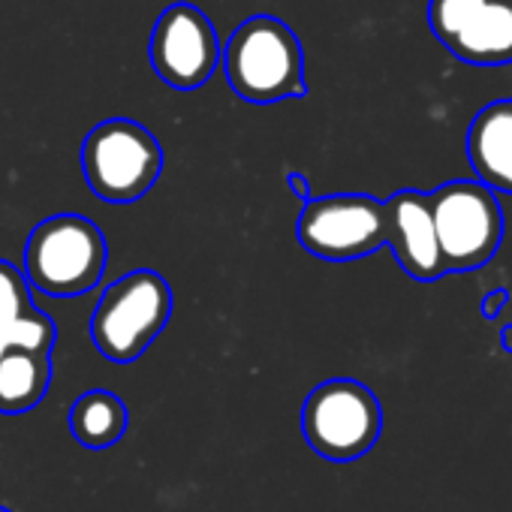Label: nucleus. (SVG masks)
<instances>
[{"label":"nucleus","instance_id":"1","mask_svg":"<svg viewBox=\"0 0 512 512\" xmlns=\"http://www.w3.org/2000/svg\"><path fill=\"white\" fill-rule=\"evenodd\" d=\"M232 91L250 103H281L305 94V55L296 31L275 16L244 19L223 49Z\"/></svg>","mask_w":512,"mask_h":512},{"label":"nucleus","instance_id":"2","mask_svg":"<svg viewBox=\"0 0 512 512\" xmlns=\"http://www.w3.org/2000/svg\"><path fill=\"white\" fill-rule=\"evenodd\" d=\"M109 263L100 226L82 214H55L34 226L25 244V278L52 299L91 293Z\"/></svg>","mask_w":512,"mask_h":512},{"label":"nucleus","instance_id":"3","mask_svg":"<svg viewBox=\"0 0 512 512\" xmlns=\"http://www.w3.org/2000/svg\"><path fill=\"white\" fill-rule=\"evenodd\" d=\"M172 308L169 284L151 269H136L100 296L91 317V341L109 362L127 365L160 338Z\"/></svg>","mask_w":512,"mask_h":512},{"label":"nucleus","instance_id":"4","mask_svg":"<svg viewBox=\"0 0 512 512\" xmlns=\"http://www.w3.org/2000/svg\"><path fill=\"white\" fill-rule=\"evenodd\" d=\"M82 169L94 196L112 205H127L157 184L163 172V148L148 127L130 118H109L85 136Z\"/></svg>","mask_w":512,"mask_h":512},{"label":"nucleus","instance_id":"5","mask_svg":"<svg viewBox=\"0 0 512 512\" xmlns=\"http://www.w3.org/2000/svg\"><path fill=\"white\" fill-rule=\"evenodd\" d=\"M302 431L317 455L335 464H350L380 440L383 407L365 383L335 377L311 389L305 398Z\"/></svg>","mask_w":512,"mask_h":512},{"label":"nucleus","instance_id":"6","mask_svg":"<svg viewBox=\"0 0 512 512\" xmlns=\"http://www.w3.org/2000/svg\"><path fill=\"white\" fill-rule=\"evenodd\" d=\"M428 205L446 272H473L497 253L503 208L494 190L479 181H449L428 193Z\"/></svg>","mask_w":512,"mask_h":512},{"label":"nucleus","instance_id":"7","mask_svg":"<svg viewBox=\"0 0 512 512\" xmlns=\"http://www.w3.org/2000/svg\"><path fill=\"white\" fill-rule=\"evenodd\" d=\"M296 235L320 260H362L386 247V208L368 193H329L305 202Z\"/></svg>","mask_w":512,"mask_h":512},{"label":"nucleus","instance_id":"8","mask_svg":"<svg viewBox=\"0 0 512 512\" xmlns=\"http://www.w3.org/2000/svg\"><path fill=\"white\" fill-rule=\"evenodd\" d=\"M220 64L214 25L193 4H172L151 34V67L175 91L202 88Z\"/></svg>","mask_w":512,"mask_h":512},{"label":"nucleus","instance_id":"9","mask_svg":"<svg viewBox=\"0 0 512 512\" xmlns=\"http://www.w3.org/2000/svg\"><path fill=\"white\" fill-rule=\"evenodd\" d=\"M386 208V247L398 266L416 281H437L446 275L428 193L398 190L383 202Z\"/></svg>","mask_w":512,"mask_h":512},{"label":"nucleus","instance_id":"10","mask_svg":"<svg viewBox=\"0 0 512 512\" xmlns=\"http://www.w3.org/2000/svg\"><path fill=\"white\" fill-rule=\"evenodd\" d=\"M467 160L479 184L512 193V100H494L476 112L467 130Z\"/></svg>","mask_w":512,"mask_h":512},{"label":"nucleus","instance_id":"11","mask_svg":"<svg viewBox=\"0 0 512 512\" xmlns=\"http://www.w3.org/2000/svg\"><path fill=\"white\" fill-rule=\"evenodd\" d=\"M446 49L473 67L512 64V0H488Z\"/></svg>","mask_w":512,"mask_h":512},{"label":"nucleus","instance_id":"12","mask_svg":"<svg viewBox=\"0 0 512 512\" xmlns=\"http://www.w3.org/2000/svg\"><path fill=\"white\" fill-rule=\"evenodd\" d=\"M52 353H10L0 359V413L34 410L52 386Z\"/></svg>","mask_w":512,"mask_h":512},{"label":"nucleus","instance_id":"13","mask_svg":"<svg viewBox=\"0 0 512 512\" xmlns=\"http://www.w3.org/2000/svg\"><path fill=\"white\" fill-rule=\"evenodd\" d=\"M130 425L127 404L109 389H91L70 407V431L88 449L115 446Z\"/></svg>","mask_w":512,"mask_h":512},{"label":"nucleus","instance_id":"14","mask_svg":"<svg viewBox=\"0 0 512 512\" xmlns=\"http://www.w3.org/2000/svg\"><path fill=\"white\" fill-rule=\"evenodd\" d=\"M58 341V326L49 314L34 308L31 314L0 323V359L10 353H52Z\"/></svg>","mask_w":512,"mask_h":512},{"label":"nucleus","instance_id":"15","mask_svg":"<svg viewBox=\"0 0 512 512\" xmlns=\"http://www.w3.org/2000/svg\"><path fill=\"white\" fill-rule=\"evenodd\" d=\"M488 4V0H431L428 4V25L434 31V37L449 46L461 28Z\"/></svg>","mask_w":512,"mask_h":512},{"label":"nucleus","instance_id":"16","mask_svg":"<svg viewBox=\"0 0 512 512\" xmlns=\"http://www.w3.org/2000/svg\"><path fill=\"white\" fill-rule=\"evenodd\" d=\"M34 296L25 272L13 266L10 260H0V323H13L25 314H31Z\"/></svg>","mask_w":512,"mask_h":512},{"label":"nucleus","instance_id":"17","mask_svg":"<svg viewBox=\"0 0 512 512\" xmlns=\"http://www.w3.org/2000/svg\"><path fill=\"white\" fill-rule=\"evenodd\" d=\"M287 187L302 199V202H311L314 196H311V184H308V178L305 175H299V172H287Z\"/></svg>","mask_w":512,"mask_h":512},{"label":"nucleus","instance_id":"18","mask_svg":"<svg viewBox=\"0 0 512 512\" xmlns=\"http://www.w3.org/2000/svg\"><path fill=\"white\" fill-rule=\"evenodd\" d=\"M503 305H506V290H494L485 299V317H494V308H503Z\"/></svg>","mask_w":512,"mask_h":512},{"label":"nucleus","instance_id":"19","mask_svg":"<svg viewBox=\"0 0 512 512\" xmlns=\"http://www.w3.org/2000/svg\"><path fill=\"white\" fill-rule=\"evenodd\" d=\"M503 347H506V350H512V326L503 332Z\"/></svg>","mask_w":512,"mask_h":512},{"label":"nucleus","instance_id":"20","mask_svg":"<svg viewBox=\"0 0 512 512\" xmlns=\"http://www.w3.org/2000/svg\"><path fill=\"white\" fill-rule=\"evenodd\" d=\"M0 512H13V509H7V506H0Z\"/></svg>","mask_w":512,"mask_h":512}]
</instances>
